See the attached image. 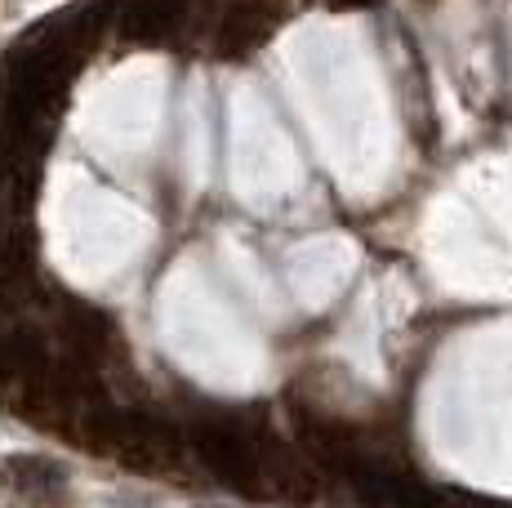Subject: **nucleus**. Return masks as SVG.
I'll return each mask as SVG.
<instances>
[{
    "label": "nucleus",
    "instance_id": "f03ea898",
    "mask_svg": "<svg viewBox=\"0 0 512 508\" xmlns=\"http://www.w3.org/2000/svg\"><path fill=\"white\" fill-rule=\"evenodd\" d=\"M272 32V9L263 5H236L228 18H223L219 32V54L223 58H245L250 50H259Z\"/></svg>",
    "mask_w": 512,
    "mask_h": 508
},
{
    "label": "nucleus",
    "instance_id": "7ed1b4c3",
    "mask_svg": "<svg viewBox=\"0 0 512 508\" xmlns=\"http://www.w3.org/2000/svg\"><path fill=\"white\" fill-rule=\"evenodd\" d=\"M5 468H9V477H14L18 491L32 495L36 504H45L41 500L45 491L63 495V486H67V464H58V459H49V455H14Z\"/></svg>",
    "mask_w": 512,
    "mask_h": 508
},
{
    "label": "nucleus",
    "instance_id": "f257e3e1",
    "mask_svg": "<svg viewBox=\"0 0 512 508\" xmlns=\"http://www.w3.org/2000/svg\"><path fill=\"white\" fill-rule=\"evenodd\" d=\"M196 446H201L205 464H210L223 482H232V491H254V495H259L263 455L254 451V446L245 442L236 428H205V433L196 437Z\"/></svg>",
    "mask_w": 512,
    "mask_h": 508
},
{
    "label": "nucleus",
    "instance_id": "0eeeda50",
    "mask_svg": "<svg viewBox=\"0 0 512 508\" xmlns=\"http://www.w3.org/2000/svg\"><path fill=\"white\" fill-rule=\"evenodd\" d=\"M9 174V156H5V143H0V179Z\"/></svg>",
    "mask_w": 512,
    "mask_h": 508
},
{
    "label": "nucleus",
    "instance_id": "20e7f679",
    "mask_svg": "<svg viewBox=\"0 0 512 508\" xmlns=\"http://www.w3.org/2000/svg\"><path fill=\"white\" fill-rule=\"evenodd\" d=\"M67 335H72L76 353H85V357H103L107 348H112V321H107L103 312L76 304L72 312H67Z\"/></svg>",
    "mask_w": 512,
    "mask_h": 508
},
{
    "label": "nucleus",
    "instance_id": "39448f33",
    "mask_svg": "<svg viewBox=\"0 0 512 508\" xmlns=\"http://www.w3.org/2000/svg\"><path fill=\"white\" fill-rule=\"evenodd\" d=\"M179 23V0H143L125 14V36L134 41H161L170 27Z\"/></svg>",
    "mask_w": 512,
    "mask_h": 508
},
{
    "label": "nucleus",
    "instance_id": "423d86ee",
    "mask_svg": "<svg viewBox=\"0 0 512 508\" xmlns=\"http://www.w3.org/2000/svg\"><path fill=\"white\" fill-rule=\"evenodd\" d=\"M23 375V366H18V348H14V330H0V388L9 384V379Z\"/></svg>",
    "mask_w": 512,
    "mask_h": 508
}]
</instances>
